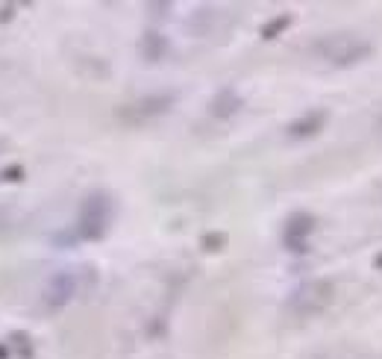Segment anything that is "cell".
Instances as JSON below:
<instances>
[{"instance_id": "cell-1", "label": "cell", "mask_w": 382, "mask_h": 359, "mask_svg": "<svg viewBox=\"0 0 382 359\" xmlns=\"http://www.w3.org/2000/svg\"><path fill=\"white\" fill-rule=\"evenodd\" d=\"M109 218H112L109 195H103V191H91L80 206V238H88V242L103 238L106 227H109Z\"/></svg>"}, {"instance_id": "cell-2", "label": "cell", "mask_w": 382, "mask_h": 359, "mask_svg": "<svg viewBox=\"0 0 382 359\" xmlns=\"http://www.w3.org/2000/svg\"><path fill=\"white\" fill-rule=\"evenodd\" d=\"M74 289H77L74 274L62 271V274H56L51 283H47V289H44V303L51 306V309H59V306H65L71 298H74Z\"/></svg>"}, {"instance_id": "cell-3", "label": "cell", "mask_w": 382, "mask_h": 359, "mask_svg": "<svg viewBox=\"0 0 382 359\" xmlns=\"http://www.w3.org/2000/svg\"><path fill=\"white\" fill-rule=\"evenodd\" d=\"M24 180V168L21 165H9V168L0 171V183H21Z\"/></svg>"}, {"instance_id": "cell-4", "label": "cell", "mask_w": 382, "mask_h": 359, "mask_svg": "<svg viewBox=\"0 0 382 359\" xmlns=\"http://www.w3.org/2000/svg\"><path fill=\"white\" fill-rule=\"evenodd\" d=\"M145 54H148L150 59H156V56L162 54V39H159V36H148V41H145Z\"/></svg>"}, {"instance_id": "cell-5", "label": "cell", "mask_w": 382, "mask_h": 359, "mask_svg": "<svg viewBox=\"0 0 382 359\" xmlns=\"http://www.w3.org/2000/svg\"><path fill=\"white\" fill-rule=\"evenodd\" d=\"M9 342H15V345L21 348V353H24V356H30V348H27V345H30V339L24 336V333H12V336H9Z\"/></svg>"}, {"instance_id": "cell-6", "label": "cell", "mask_w": 382, "mask_h": 359, "mask_svg": "<svg viewBox=\"0 0 382 359\" xmlns=\"http://www.w3.org/2000/svg\"><path fill=\"white\" fill-rule=\"evenodd\" d=\"M12 12H15L12 6H0V21H4V24H6V21H12Z\"/></svg>"}, {"instance_id": "cell-7", "label": "cell", "mask_w": 382, "mask_h": 359, "mask_svg": "<svg viewBox=\"0 0 382 359\" xmlns=\"http://www.w3.org/2000/svg\"><path fill=\"white\" fill-rule=\"evenodd\" d=\"M6 356H9V345H6V348L0 345V359H6Z\"/></svg>"}, {"instance_id": "cell-8", "label": "cell", "mask_w": 382, "mask_h": 359, "mask_svg": "<svg viewBox=\"0 0 382 359\" xmlns=\"http://www.w3.org/2000/svg\"><path fill=\"white\" fill-rule=\"evenodd\" d=\"M6 148H9V141H6V138H0V153H4Z\"/></svg>"}, {"instance_id": "cell-9", "label": "cell", "mask_w": 382, "mask_h": 359, "mask_svg": "<svg viewBox=\"0 0 382 359\" xmlns=\"http://www.w3.org/2000/svg\"><path fill=\"white\" fill-rule=\"evenodd\" d=\"M318 359H324V356H318Z\"/></svg>"}]
</instances>
